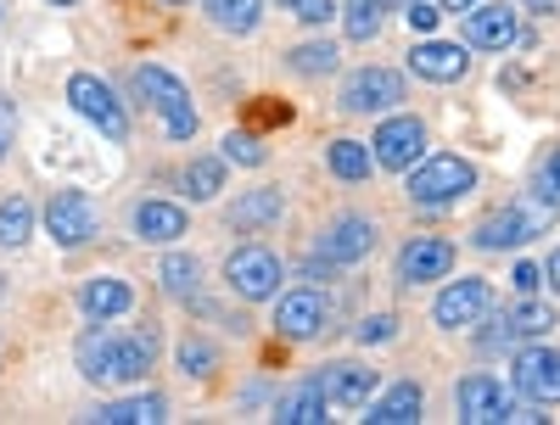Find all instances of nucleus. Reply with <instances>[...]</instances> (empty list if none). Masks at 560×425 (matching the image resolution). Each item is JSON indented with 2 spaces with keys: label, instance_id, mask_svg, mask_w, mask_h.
Segmentation results:
<instances>
[{
  "label": "nucleus",
  "instance_id": "obj_1",
  "mask_svg": "<svg viewBox=\"0 0 560 425\" xmlns=\"http://www.w3.org/2000/svg\"><path fill=\"white\" fill-rule=\"evenodd\" d=\"M79 375L84 381H96V387H135V381H147V369L158 358V330H84L79 337Z\"/></svg>",
  "mask_w": 560,
  "mask_h": 425
},
{
  "label": "nucleus",
  "instance_id": "obj_2",
  "mask_svg": "<svg viewBox=\"0 0 560 425\" xmlns=\"http://www.w3.org/2000/svg\"><path fill=\"white\" fill-rule=\"evenodd\" d=\"M555 213H560L555 202H544L538 191H522L516 202H504V208H493L471 224V247L477 252H516V247L533 241V235H549Z\"/></svg>",
  "mask_w": 560,
  "mask_h": 425
},
{
  "label": "nucleus",
  "instance_id": "obj_3",
  "mask_svg": "<svg viewBox=\"0 0 560 425\" xmlns=\"http://www.w3.org/2000/svg\"><path fill=\"white\" fill-rule=\"evenodd\" d=\"M454 414L465 425H533V420H544V403L504 387L499 375H465L454 387Z\"/></svg>",
  "mask_w": 560,
  "mask_h": 425
},
{
  "label": "nucleus",
  "instance_id": "obj_4",
  "mask_svg": "<svg viewBox=\"0 0 560 425\" xmlns=\"http://www.w3.org/2000/svg\"><path fill=\"white\" fill-rule=\"evenodd\" d=\"M477 163H465L459 152H438V157H420L404 179V197L415 208H454L477 191Z\"/></svg>",
  "mask_w": 560,
  "mask_h": 425
},
{
  "label": "nucleus",
  "instance_id": "obj_5",
  "mask_svg": "<svg viewBox=\"0 0 560 425\" xmlns=\"http://www.w3.org/2000/svg\"><path fill=\"white\" fill-rule=\"evenodd\" d=\"M135 96L147 102L158 118H163V134L174 140V146H185V140H197V129H202V118H197V107H191V90H185L168 68H158V62H140L135 68Z\"/></svg>",
  "mask_w": 560,
  "mask_h": 425
},
{
  "label": "nucleus",
  "instance_id": "obj_6",
  "mask_svg": "<svg viewBox=\"0 0 560 425\" xmlns=\"http://www.w3.org/2000/svg\"><path fill=\"white\" fill-rule=\"evenodd\" d=\"M280 280H287V269H280V258L258 241L236 247L224 258V286L236 292L242 303H275L280 297Z\"/></svg>",
  "mask_w": 560,
  "mask_h": 425
},
{
  "label": "nucleus",
  "instance_id": "obj_7",
  "mask_svg": "<svg viewBox=\"0 0 560 425\" xmlns=\"http://www.w3.org/2000/svg\"><path fill=\"white\" fill-rule=\"evenodd\" d=\"M68 107H73L84 123H96V129L113 140V146H124V140H129V113H124V102L113 96L107 79L73 73V79H68Z\"/></svg>",
  "mask_w": 560,
  "mask_h": 425
},
{
  "label": "nucleus",
  "instance_id": "obj_8",
  "mask_svg": "<svg viewBox=\"0 0 560 425\" xmlns=\"http://www.w3.org/2000/svg\"><path fill=\"white\" fill-rule=\"evenodd\" d=\"M555 308L538 303V297H522V303H510L493 314V330H482V347H527V342H549V330H555Z\"/></svg>",
  "mask_w": 560,
  "mask_h": 425
},
{
  "label": "nucleus",
  "instance_id": "obj_9",
  "mask_svg": "<svg viewBox=\"0 0 560 425\" xmlns=\"http://www.w3.org/2000/svg\"><path fill=\"white\" fill-rule=\"evenodd\" d=\"M45 235H51L57 247H84L102 235V208L90 202L84 191H57L51 202H45Z\"/></svg>",
  "mask_w": 560,
  "mask_h": 425
},
{
  "label": "nucleus",
  "instance_id": "obj_10",
  "mask_svg": "<svg viewBox=\"0 0 560 425\" xmlns=\"http://www.w3.org/2000/svg\"><path fill=\"white\" fill-rule=\"evenodd\" d=\"M493 314V286L482 274H459V280H448V286L438 292V303H432V319L443 324V330H471V324H482Z\"/></svg>",
  "mask_w": 560,
  "mask_h": 425
},
{
  "label": "nucleus",
  "instance_id": "obj_11",
  "mask_svg": "<svg viewBox=\"0 0 560 425\" xmlns=\"http://www.w3.org/2000/svg\"><path fill=\"white\" fill-rule=\"evenodd\" d=\"M269 324H275L280 342H314L319 330L331 324V297H319L314 286H298V292H287V297H275Z\"/></svg>",
  "mask_w": 560,
  "mask_h": 425
},
{
  "label": "nucleus",
  "instance_id": "obj_12",
  "mask_svg": "<svg viewBox=\"0 0 560 425\" xmlns=\"http://www.w3.org/2000/svg\"><path fill=\"white\" fill-rule=\"evenodd\" d=\"M370 252H376V224H370L364 213H342V219H331V224L314 235V258L337 263V269H353Z\"/></svg>",
  "mask_w": 560,
  "mask_h": 425
},
{
  "label": "nucleus",
  "instance_id": "obj_13",
  "mask_svg": "<svg viewBox=\"0 0 560 425\" xmlns=\"http://www.w3.org/2000/svg\"><path fill=\"white\" fill-rule=\"evenodd\" d=\"M510 387H516L522 398H533V403H544V409H555L560 403V347L527 342L516 353V364H510Z\"/></svg>",
  "mask_w": 560,
  "mask_h": 425
},
{
  "label": "nucleus",
  "instance_id": "obj_14",
  "mask_svg": "<svg viewBox=\"0 0 560 425\" xmlns=\"http://www.w3.org/2000/svg\"><path fill=\"white\" fill-rule=\"evenodd\" d=\"M370 152H376V168L409 174L420 157H427V123L409 118V113H393L376 134H370Z\"/></svg>",
  "mask_w": 560,
  "mask_h": 425
},
{
  "label": "nucleus",
  "instance_id": "obj_15",
  "mask_svg": "<svg viewBox=\"0 0 560 425\" xmlns=\"http://www.w3.org/2000/svg\"><path fill=\"white\" fill-rule=\"evenodd\" d=\"M398 102H404V79H398L393 68H359V73H348L342 96H337V107H342V113H353V118L393 113Z\"/></svg>",
  "mask_w": 560,
  "mask_h": 425
},
{
  "label": "nucleus",
  "instance_id": "obj_16",
  "mask_svg": "<svg viewBox=\"0 0 560 425\" xmlns=\"http://www.w3.org/2000/svg\"><path fill=\"white\" fill-rule=\"evenodd\" d=\"M448 274H454V241H443V235H415L393 263L398 286H432V280H448Z\"/></svg>",
  "mask_w": 560,
  "mask_h": 425
},
{
  "label": "nucleus",
  "instance_id": "obj_17",
  "mask_svg": "<svg viewBox=\"0 0 560 425\" xmlns=\"http://www.w3.org/2000/svg\"><path fill=\"white\" fill-rule=\"evenodd\" d=\"M308 381L331 398L337 409H364L370 398H376V387H382V375L370 369V364H353V358H337V364H319Z\"/></svg>",
  "mask_w": 560,
  "mask_h": 425
},
{
  "label": "nucleus",
  "instance_id": "obj_18",
  "mask_svg": "<svg viewBox=\"0 0 560 425\" xmlns=\"http://www.w3.org/2000/svg\"><path fill=\"white\" fill-rule=\"evenodd\" d=\"M465 45H477V51H510V45H522V17L516 7H504V0H493V7H477L465 12Z\"/></svg>",
  "mask_w": 560,
  "mask_h": 425
},
{
  "label": "nucleus",
  "instance_id": "obj_19",
  "mask_svg": "<svg viewBox=\"0 0 560 425\" xmlns=\"http://www.w3.org/2000/svg\"><path fill=\"white\" fill-rule=\"evenodd\" d=\"M409 73L427 79V84H459L465 73H471V51L454 39H420L409 51Z\"/></svg>",
  "mask_w": 560,
  "mask_h": 425
},
{
  "label": "nucleus",
  "instance_id": "obj_20",
  "mask_svg": "<svg viewBox=\"0 0 560 425\" xmlns=\"http://www.w3.org/2000/svg\"><path fill=\"white\" fill-rule=\"evenodd\" d=\"M79 308H84L90 324H107V319L135 308V292H129V280H118V274H96V280L79 286Z\"/></svg>",
  "mask_w": 560,
  "mask_h": 425
},
{
  "label": "nucleus",
  "instance_id": "obj_21",
  "mask_svg": "<svg viewBox=\"0 0 560 425\" xmlns=\"http://www.w3.org/2000/svg\"><path fill=\"white\" fill-rule=\"evenodd\" d=\"M84 420H96V425H158V420H168V403H163V392H135V398L96 403Z\"/></svg>",
  "mask_w": 560,
  "mask_h": 425
},
{
  "label": "nucleus",
  "instance_id": "obj_22",
  "mask_svg": "<svg viewBox=\"0 0 560 425\" xmlns=\"http://www.w3.org/2000/svg\"><path fill=\"white\" fill-rule=\"evenodd\" d=\"M129 224H135L140 241H152V247H174L179 235H185V208H179V202H140V208L129 213Z\"/></svg>",
  "mask_w": 560,
  "mask_h": 425
},
{
  "label": "nucleus",
  "instance_id": "obj_23",
  "mask_svg": "<svg viewBox=\"0 0 560 425\" xmlns=\"http://www.w3.org/2000/svg\"><path fill=\"white\" fill-rule=\"evenodd\" d=\"M370 414V425H415L420 420V409H427V392H420V381H398V387H387L382 398H370L364 403Z\"/></svg>",
  "mask_w": 560,
  "mask_h": 425
},
{
  "label": "nucleus",
  "instance_id": "obj_24",
  "mask_svg": "<svg viewBox=\"0 0 560 425\" xmlns=\"http://www.w3.org/2000/svg\"><path fill=\"white\" fill-rule=\"evenodd\" d=\"M280 213H287L280 185H258V191L230 202V229H264V224H280Z\"/></svg>",
  "mask_w": 560,
  "mask_h": 425
},
{
  "label": "nucleus",
  "instance_id": "obj_25",
  "mask_svg": "<svg viewBox=\"0 0 560 425\" xmlns=\"http://www.w3.org/2000/svg\"><path fill=\"white\" fill-rule=\"evenodd\" d=\"M325 168H331L342 185H364L370 174H376V152H370V140L342 134V140H331V146H325Z\"/></svg>",
  "mask_w": 560,
  "mask_h": 425
},
{
  "label": "nucleus",
  "instance_id": "obj_26",
  "mask_svg": "<svg viewBox=\"0 0 560 425\" xmlns=\"http://www.w3.org/2000/svg\"><path fill=\"white\" fill-rule=\"evenodd\" d=\"M275 420L280 425H325V420H331V398H325L314 381H303V387L275 398Z\"/></svg>",
  "mask_w": 560,
  "mask_h": 425
},
{
  "label": "nucleus",
  "instance_id": "obj_27",
  "mask_svg": "<svg viewBox=\"0 0 560 425\" xmlns=\"http://www.w3.org/2000/svg\"><path fill=\"white\" fill-rule=\"evenodd\" d=\"M158 280H163V292H168L174 303H191V297L202 292V263H197L191 252H168L163 269H158Z\"/></svg>",
  "mask_w": 560,
  "mask_h": 425
},
{
  "label": "nucleus",
  "instance_id": "obj_28",
  "mask_svg": "<svg viewBox=\"0 0 560 425\" xmlns=\"http://www.w3.org/2000/svg\"><path fill=\"white\" fill-rule=\"evenodd\" d=\"M202 12L224 34H253L258 17H264V0H202Z\"/></svg>",
  "mask_w": 560,
  "mask_h": 425
},
{
  "label": "nucleus",
  "instance_id": "obj_29",
  "mask_svg": "<svg viewBox=\"0 0 560 425\" xmlns=\"http://www.w3.org/2000/svg\"><path fill=\"white\" fill-rule=\"evenodd\" d=\"M179 185H185V197H191V202H213L224 191V157H191L185 174H179Z\"/></svg>",
  "mask_w": 560,
  "mask_h": 425
},
{
  "label": "nucleus",
  "instance_id": "obj_30",
  "mask_svg": "<svg viewBox=\"0 0 560 425\" xmlns=\"http://www.w3.org/2000/svg\"><path fill=\"white\" fill-rule=\"evenodd\" d=\"M337 45L331 39H308V45H298V51H287V68L292 73H303V79H325V73H337Z\"/></svg>",
  "mask_w": 560,
  "mask_h": 425
},
{
  "label": "nucleus",
  "instance_id": "obj_31",
  "mask_svg": "<svg viewBox=\"0 0 560 425\" xmlns=\"http://www.w3.org/2000/svg\"><path fill=\"white\" fill-rule=\"evenodd\" d=\"M28 235H34V202L28 197H7V202H0V247L18 252Z\"/></svg>",
  "mask_w": 560,
  "mask_h": 425
},
{
  "label": "nucleus",
  "instance_id": "obj_32",
  "mask_svg": "<svg viewBox=\"0 0 560 425\" xmlns=\"http://www.w3.org/2000/svg\"><path fill=\"white\" fill-rule=\"evenodd\" d=\"M174 364H179V375H191V381H208V375L219 369V347L202 342V337H185L174 347Z\"/></svg>",
  "mask_w": 560,
  "mask_h": 425
},
{
  "label": "nucleus",
  "instance_id": "obj_33",
  "mask_svg": "<svg viewBox=\"0 0 560 425\" xmlns=\"http://www.w3.org/2000/svg\"><path fill=\"white\" fill-rule=\"evenodd\" d=\"M348 39L353 45H370V39H376L382 34V23H387V7H382V0H348Z\"/></svg>",
  "mask_w": 560,
  "mask_h": 425
},
{
  "label": "nucleus",
  "instance_id": "obj_34",
  "mask_svg": "<svg viewBox=\"0 0 560 425\" xmlns=\"http://www.w3.org/2000/svg\"><path fill=\"white\" fill-rule=\"evenodd\" d=\"M219 157H224V163H236V168H264L269 152H264V140H258L253 129H230V134L219 140Z\"/></svg>",
  "mask_w": 560,
  "mask_h": 425
},
{
  "label": "nucleus",
  "instance_id": "obj_35",
  "mask_svg": "<svg viewBox=\"0 0 560 425\" xmlns=\"http://www.w3.org/2000/svg\"><path fill=\"white\" fill-rule=\"evenodd\" d=\"M353 337H359V347H382V342L398 337V319H393V314H370V319H359Z\"/></svg>",
  "mask_w": 560,
  "mask_h": 425
},
{
  "label": "nucleus",
  "instance_id": "obj_36",
  "mask_svg": "<svg viewBox=\"0 0 560 425\" xmlns=\"http://www.w3.org/2000/svg\"><path fill=\"white\" fill-rule=\"evenodd\" d=\"M533 191H538L544 202H555V208H560V146H555V152H549V157L538 163V179H533Z\"/></svg>",
  "mask_w": 560,
  "mask_h": 425
},
{
  "label": "nucleus",
  "instance_id": "obj_37",
  "mask_svg": "<svg viewBox=\"0 0 560 425\" xmlns=\"http://www.w3.org/2000/svg\"><path fill=\"white\" fill-rule=\"evenodd\" d=\"M404 17H409V28L432 34V28L443 23V7H438V0H409V7H404Z\"/></svg>",
  "mask_w": 560,
  "mask_h": 425
},
{
  "label": "nucleus",
  "instance_id": "obj_38",
  "mask_svg": "<svg viewBox=\"0 0 560 425\" xmlns=\"http://www.w3.org/2000/svg\"><path fill=\"white\" fill-rule=\"evenodd\" d=\"M308 28H325V23H331L337 17V0H298V7H292Z\"/></svg>",
  "mask_w": 560,
  "mask_h": 425
},
{
  "label": "nucleus",
  "instance_id": "obj_39",
  "mask_svg": "<svg viewBox=\"0 0 560 425\" xmlns=\"http://www.w3.org/2000/svg\"><path fill=\"white\" fill-rule=\"evenodd\" d=\"M510 280H516L522 297H533V292L544 286V269H538V263H516V274H510Z\"/></svg>",
  "mask_w": 560,
  "mask_h": 425
},
{
  "label": "nucleus",
  "instance_id": "obj_40",
  "mask_svg": "<svg viewBox=\"0 0 560 425\" xmlns=\"http://www.w3.org/2000/svg\"><path fill=\"white\" fill-rule=\"evenodd\" d=\"M12 134H18V113H12V102L0 96V157L12 152Z\"/></svg>",
  "mask_w": 560,
  "mask_h": 425
},
{
  "label": "nucleus",
  "instance_id": "obj_41",
  "mask_svg": "<svg viewBox=\"0 0 560 425\" xmlns=\"http://www.w3.org/2000/svg\"><path fill=\"white\" fill-rule=\"evenodd\" d=\"M516 7H527L538 17H560V0H516Z\"/></svg>",
  "mask_w": 560,
  "mask_h": 425
},
{
  "label": "nucleus",
  "instance_id": "obj_42",
  "mask_svg": "<svg viewBox=\"0 0 560 425\" xmlns=\"http://www.w3.org/2000/svg\"><path fill=\"white\" fill-rule=\"evenodd\" d=\"M544 280H549V292L560 297V247L549 252V263H544Z\"/></svg>",
  "mask_w": 560,
  "mask_h": 425
},
{
  "label": "nucleus",
  "instance_id": "obj_43",
  "mask_svg": "<svg viewBox=\"0 0 560 425\" xmlns=\"http://www.w3.org/2000/svg\"><path fill=\"white\" fill-rule=\"evenodd\" d=\"M438 7H443V12H471L477 0H438Z\"/></svg>",
  "mask_w": 560,
  "mask_h": 425
},
{
  "label": "nucleus",
  "instance_id": "obj_44",
  "mask_svg": "<svg viewBox=\"0 0 560 425\" xmlns=\"http://www.w3.org/2000/svg\"><path fill=\"white\" fill-rule=\"evenodd\" d=\"M382 7H398V12H404V7H409V0H382Z\"/></svg>",
  "mask_w": 560,
  "mask_h": 425
},
{
  "label": "nucleus",
  "instance_id": "obj_45",
  "mask_svg": "<svg viewBox=\"0 0 560 425\" xmlns=\"http://www.w3.org/2000/svg\"><path fill=\"white\" fill-rule=\"evenodd\" d=\"M51 7H79V0H51Z\"/></svg>",
  "mask_w": 560,
  "mask_h": 425
},
{
  "label": "nucleus",
  "instance_id": "obj_46",
  "mask_svg": "<svg viewBox=\"0 0 560 425\" xmlns=\"http://www.w3.org/2000/svg\"><path fill=\"white\" fill-rule=\"evenodd\" d=\"M280 7H298V0H280Z\"/></svg>",
  "mask_w": 560,
  "mask_h": 425
},
{
  "label": "nucleus",
  "instance_id": "obj_47",
  "mask_svg": "<svg viewBox=\"0 0 560 425\" xmlns=\"http://www.w3.org/2000/svg\"><path fill=\"white\" fill-rule=\"evenodd\" d=\"M174 7H179V0H174Z\"/></svg>",
  "mask_w": 560,
  "mask_h": 425
}]
</instances>
